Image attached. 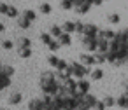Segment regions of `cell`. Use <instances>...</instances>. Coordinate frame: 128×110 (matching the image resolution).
I'll list each match as a JSON object with an SVG mask.
<instances>
[{"instance_id":"6da1fadb","label":"cell","mask_w":128,"mask_h":110,"mask_svg":"<svg viewBox=\"0 0 128 110\" xmlns=\"http://www.w3.org/2000/svg\"><path fill=\"white\" fill-rule=\"evenodd\" d=\"M70 68H72V75H76L77 79H84L91 72V66H84L82 63H72Z\"/></svg>"},{"instance_id":"7a4b0ae2","label":"cell","mask_w":128,"mask_h":110,"mask_svg":"<svg viewBox=\"0 0 128 110\" xmlns=\"http://www.w3.org/2000/svg\"><path fill=\"white\" fill-rule=\"evenodd\" d=\"M82 47L86 53H96V37H88V35H82Z\"/></svg>"},{"instance_id":"3957f363","label":"cell","mask_w":128,"mask_h":110,"mask_svg":"<svg viewBox=\"0 0 128 110\" xmlns=\"http://www.w3.org/2000/svg\"><path fill=\"white\" fill-rule=\"evenodd\" d=\"M74 5H76V12L77 14H86L91 9V4L88 2V0H74Z\"/></svg>"},{"instance_id":"277c9868","label":"cell","mask_w":128,"mask_h":110,"mask_svg":"<svg viewBox=\"0 0 128 110\" xmlns=\"http://www.w3.org/2000/svg\"><path fill=\"white\" fill-rule=\"evenodd\" d=\"M98 26L95 23H84V28H82V35H88V37H96L98 35Z\"/></svg>"},{"instance_id":"5b68a950","label":"cell","mask_w":128,"mask_h":110,"mask_svg":"<svg viewBox=\"0 0 128 110\" xmlns=\"http://www.w3.org/2000/svg\"><path fill=\"white\" fill-rule=\"evenodd\" d=\"M104 77H105V72H104L102 66H95V68H91V72H90V79H91V80L98 82V80H102Z\"/></svg>"},{"instance_id":"8992f818","label":"cell","mask_w":128,"mask_h":110,"mask_svg":"<svg viewBox=\"0 0 128 110\" xmlns=\"http://www.w3.org/2000/svg\"><path fill=\"white\" fill-rule=\"evenodd\" d=\"M116 105L121 110H128V91H123L118 98H116Z\"/></svg>"},{"instance_id":"52a82bcc","label":"cell","mask_w":128,"mask_h":110,"mask_svg":"<svg viewBox=\"0 0 128 110\" xmlns=\"http://www.w3.org/2000/svg\"><path fill=\"white\" fill-rule=\"evenodd\" d=\"M114 37H116V32L110 28H100L98 35H96V39H105V40H112Z\"/></svg>"},{"instance_id":"ba28073f","label":"cell","mask_w":128,"mask_h":110,"mask_svg":"<svg viewBox=\"0 0 128 110\" xmlns=\"http://www.w3.org/2000/svg\"><path fill=\"white\" fill-rule=\"evenodd\" d=\"M90 87H91L90 80H86V79H79V82H77V93H81V94L84 96V94L90 93Z\"/></svg>"},{"instance_id":"9c48e42d","label":"cell","mask_w":128,"mask_h":110,"mask_svg":"<svg viewBox=\"0 0 128 110\" xmlns=\"http://www.w3.org/2000/svg\"><path fill=\"white\" fill-rule=\"evenodd\" d=\"M79 59H81V63H82L84 66H93V65H95V56H93L91 53H82Z\"/></svg>"},{"instance_id":"30bf717a","label":"cell","mask_w":128,"mask_h":110,"mask_svg":"<svg viewBox=\"0 0 128 110\" xmlns=\"http://www.w3.org/2000/svg\"><path fill=\"white\" fill-rule=\"evenodd\" d=\"M109 42L110 40H105V39H96V53H107L109 51Z\"/></svg>"},{"instance_id":"8fae6325","label":"cell","mask_w":128,"mask_h":110,"mask_svg":"<svg viewBox=\"0 0 128 110\" xmlns=\"http://www.w3.org/2000/svg\"><path fill=\"white\" fill-rule=\"evenodd\" d=\"M100 100L104 101L105 108H112V107H116V98L110 96V94H104V98H100Z\"/></svg>"},{"instance_id":"7c38bea8","label":"cell","mask_w":128,"mask_h":110,"mask_svg":"<svg viewBox=\"0 0 128 110\" xmlns=\"http://www.w3.org/2000/svg\"><path fill=\"white\" fill-rule=\"evenodd\" d=\"M107 21H109V25H119L121 23V16L118 12H110V14H107Z\"/></svg>"},{"instance_id":"4fadbf2b","label":"cell","mask_w":128,"mask_h":110,"mask_svg":"<svg viewBox=\"0 0 128 110\" xmlns=\"http://www.w3.org/2000/svg\"><path fill=\"white\" fill-rule=\"evenodd\" d=\"M93 56H95V65H96V66H100V65L107 63V58H105V54H104V53H93Z\"/></svg>"},{"instance_id":"5bb4252c","label":"cell","mask_w":128,"mask_h":110,"mask_svg":"<svg viewBox=\"0 0 128 110\" xmlns=\"http://www.w3.org/2000/svg\"><path fill=\"white\" fill-rule=\"evenodd\" d=\"M116 37L118 39H123V40H128V26H123L116 32Z\"/></svg>"},{"instance_id":"9a60e30c","label":"cell","mask_w":128,"mask_h":110,"mask_svg":"<svg viewBox=\"0 0 128 110\" xmlns=\"http://www.w3.org/2000/svg\"><path fill=\"white\" fill-rule=\"evenodd\" d=\"M63 28H65L67 33H72V32H76V23H74V21H67V23L63 25Z\"/></svg>"},{"instance_id":"2e32d148","label":"cell","mask_w":128,"mask_h":110,"mask_svg":"<svg viewBox=\"0 0 128 110\" xmlns=\"http://www.w3.org/2000/svg\"><path fill=\"white\" fill-rule=\"evenodd\" d=\"M60 42H62L63 46H68V44H70V35H68V33H62V35H60Z\"/></svg>"},{"instance_id":"e0dca14e","label":"cell","mask_w":128,"mask_h":110,"mask_svg":"<svg viewBox=\"0 0 128 110\" xmlns=\"http://www.w3.org/2000/svg\"><path fill=\"white\" fill-rule=\"evenodd\" d=\"M91 110H107V108H105V105H104V101H102V100H96V103L93 105V108H91Z\"/></svg>"},{"instance_id":"ac0fdd59","label":"cell","mask_w":128,"mask_h":110,"mask_svg":"<svg viewBox=\"0 0 128 110\" xmlns=\"http://www.w3.org/2000/svg\"><path fill=\"white\" fill-rule=\"evenodd\" d=\"M62 7H63V9H72V7H74L72 0H62Z\"/></svg>"},{"instance_id":"d6986e66","label":"cell","mask_w":128,"mask_h":110,"mask_svg":"<svg viewBox=\"0 0 128 110\" xmlns=\"http://www.w3.org/2000/svg\"><path fill=\"white\" fill-rule=\"evenodd\" d=\"M82 28H84V23L76 21V32H77V33H82Z\"/></svg>"},{"instance_id":"ffe728a7","label":"cell","mask_w":128,"mask_h":110,"mask_svg":"<svg viewBox=\"0 0 128 110\" xmlns=\"http://www.w3.org/2000/svg\"><path fill=\"white\" fill-rule=\"evenodd\" d=\"M88 2H90L91 5H102V4H104V0H88Z\"/></svg>"},{"instance_id":"44dd1931","label":"cell","mask_w":128,"mask_h":110,"mask_svg":"<svg viewBox=\"0 0 128 110\" xmlns=\"http://www.w3.org/2000/svg\"><path fill=\"white\" fill-rule=\"evenodd\" d=\"M51 32H53V35H62V30H60L58 26H53V28H51Z\"/></svg>"},{"instance_id":"7402d4cb","label":"cell","mask_w":128,"mask_h":110,"mask_svg":"<svg viewBox=\"0 0 128 110\" xmlns=\"http://www.w3.org/2000/svg\"><path fill=\"white\" fill-rule=\"evenodd\" d=\"M56 66H58L60 70H65V68H67V63H65V61H58V65H56Z\"/></svg>"},{"instance_id":"603a6c76","label":"cell","mask_w":128,"mask_h":110,"mask_svg":"<svg viewBox=\"0 0 128 110\" xmlns=\"http://www.w3.org/2000/svg\"><path fill=\"white\" fill-rule=\"evenodd\" d=\"M49 11H51V7H49L48 4H44V5H42V12H49Z\"/></svg>"},{"instance_id":"cb8c5ba5","label":"cell","mask_w":128,"mask_h":110,"mask_svg":"<svg viewBox=\"0 0 128 110\" xmlns=\"http://www.w3.org/2000/svg\"><path fill=\"white\" fill-rule=\"evenodd\" d=\"M121 86H123V89H124V91H128V79H124Z\"/></svg>"},{"instance_id":"d4e9b609","label":"cell","mask_w":128,"mask_h":110,"mask_svg":"<svg viewBox=\"0 0 128 110\" xmlns=\"http://www.w3.org/2000/svg\"><path fill=\"white\" fill-rule=\"evenodd\" d=\"M49 63H51V65H58V59L53 56V58H49Z\"/></svg>"},{"instance_id":"484cf974","label":"cell","mask_w":128,"mask_h":110,"mask_svg":"<svg viewBox=\"0 0 128 110\" xmlns=\"http://www.w3.org/2000/svg\"><path fill=\"white\" fill-rule=\"evenodd\" d=\"M49 47H51L53 51H56V49H58V44H54V42H53V44H49Z\"/></svg>"},{"instance_id":"4316f807","label":"cell","mask_w":128,"mask_h":110,"mask_svg":"<svg viewBox=\"0 0 128 110\" xmlns=\"http://www.w3.org/2000/svg\"><path fill=\"white\" fill-rule=\"evenodd\" d=\"M42 40H44V42L48 44V42H49V37H48V35H42Z\"/></svg>"},{"instance_id":"83f0119b","label":"cell","mask_w":128,"mask_h":110,"mask_svg":"<svg viewBox=\"0 0 128 110\" xmlns=\"http://www.w3.org/2000/svg\"><path fill=\"white\" fill-rule=\"evenodd\" d=\"M124 61H126V65H128V47H126V56H124Z\"/></svg>"},{"instance_id":"f1b7e54d","label":"cell","mask_w":128,"mask_h":110,"mask_svg":"<svg viewBox=\"0 0 128 110\" xmlns=\"http://www.w3.org/2000/svg\"><path fill=\"white\" fill-rule=\"evenodd\" d=\"M104 2H107V0H104Z\"/></svg>"},{"instance_id":"f546056e","label":"cell","mask_w":128,"mask_h":110,"mask_svg":"<svg viewBox=\"0 0 128 110\" xmlns=\"http://www.w3.org/2000/svg\"><path fill=\"white\" fill-rule=\"evenodd\" d=\"M72 4H74V0H72Z\"/></svg>"}]
</instances>
